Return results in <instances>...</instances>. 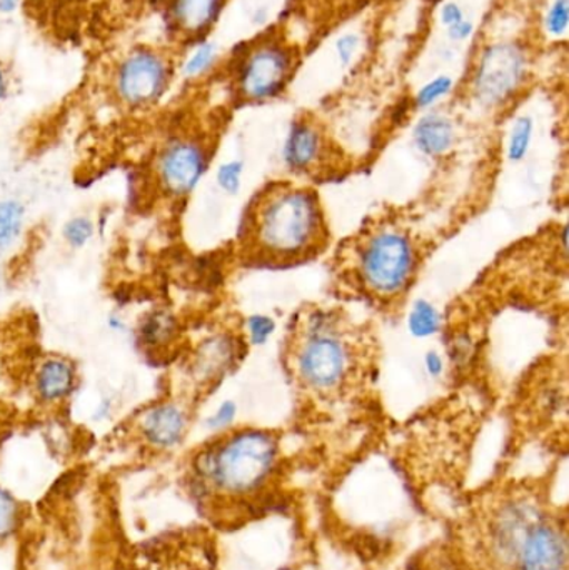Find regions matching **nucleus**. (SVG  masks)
Listing matches in <instances>:
<instances>
[{
    "label": "nucleus",
    "mask_w": 569,
    "mask_h": 570,
    "mask_svg": "<svg viewBox=\"0 0 569 570\" xmlns=\"http://www.w3.org/2000/svg\"><path fill=\"white\" fill-rule=\"evenodd\" d=\"M454 80L450 76H438L434 77L430 82L424 83L420 90H418L414 102L420 109H428V107L434 106L440 102L444 97L450 96L453 90Z\"/></svg>",
    "instance_id": "obj_21"
},
{
    "label": "nucleus",
    "mask_w": 569,
    "mask_h": 570,
    "mask_svg": "<svg viewBox=\"0 0 569 570\" xmlns=\"http://www.w3.org/2000/svg\"><path fill=\"white\" fill-rule=\"evenodd\" d=\"M27 207L16 197L0 199V253H10L23 239Z\"/></svg>",
    "instance_id": "obj_16"
},
{
    "label": "nucleus",
    "mask_w": 569,
    "mask_h": 570,
    "mask_svg": "<svg viewBox=\"0 0 569 570\" xmlns=\"http://www.w3.org/2000/svg\"><path fill=\"white\" fill-rule=\"evenodd\" d=\"M361 49V36L356 32H344L337 37L336 43H334V50H336L337 62L343 69L350 67L351 63L356 59L357 52Z\"/></svg>",
    "instance_id": "obj_24"
},
{
    "label": "nucleus",
    "mask_w": 569,
    "mask_h": 570,
    "mask_svg": "<svg viewBox=\"0 0 569 570\" xmlns=\"http://www.w3.org/2000/svg\"><path fill=\"white\" fill-rule=\"evenodd\" d=\"M176 63L166 50L137 46L122 53L110 72V92L130 112L157 106L170 89Z\"/></svg>",
    "instance_id": "obj_3"
},
{
    "label": "nucleus",
    "mask_w": 569,
    "mask_h": 570,
    "mask_svg": "<svg viewBox=\"0 0 569 570\" xmlns=\"http://www.w3.org/2000/svg\"><path fill=\"white\" fill-rule=\"evenodd\" d=\"M438 325H440V317H438L436 311L426 302H418L410 317V327L413 334L418 337H426L436 332Z\"/></svg>",
    "instance_id": "obj_23"
},
{
    "label": "nucleus",
    "mask_w": 569,
    "mask_h": 570,
    "mask_svg": "<svg viewBox=\"0 0 569 570\" xmlns=\"http://www.w3.org/2000/svg\"><path fill=\"white\" fill-rule=\"evenodd\" d=\"M19 3L20 0H0V13H12Z\"/></svg>",
    "instance_id": "obj_34"
},
{
    "label": "nucleus",
    "mask_w": 569,
    "mask_h": 570,
    "mask_svg": "<svg viewBox=\"0 0 569 570\" xmlns=\"http://www.w3.org/2000/svg\"><path fill=\"white\" fill-rule=\"evenodd\" d=\"M323 153L320 130L307 122H300L291 129L286 144V160L293 169H307L316 164Z\"/></svg>",
    "instance_id": "obj_15"
},
{
    "label": "nucleus",
    "mask_w": 569,
    "mask_h": 570,
    "mask_svg": "<svg viewBox=\"0 0 569 570\" xmlns=\"http://www.w3.org/2000/svg\"><path fill=\"white\" fill-rule=\"evenodd\" d=\"M513 570H568L565 522L545 514L531 529Z\"/></svg>",
    "instance_id": "obj_10"
},
{
    "label": "nucleus",
    "mask_w": 569,
    "mask_h": 570,
    "mask_svg": "<svg viewBox=\"0 0 569 570\" xmlns=\"http://www.w3.org/2000/svg\"><path fill=\"white\" fill-rule=\"evenodd\" d=\"M134 341L144 354L156 357L167 351L179 335V322L173 312L164 307L150 308L133 328Z\"/></svg>",
    "instance_id": "obj_13"
},
{
    "label": "nucleus",
    "mask_w": 569,
    "mask_h": 570,
    "mask_svg": "<svg viewBox=\"0 0 569 570\" xmlns=\"http://www.w3.org/2000/svg\"><path fill=\"white\" fill-rule=\"evenodd\" d=\"M189 425L186 405L173 399L150 402L136 415L137 435L154 452L176 451L186 441Z\"/></svg>",
    "instance_id": "obj_9"
},
{
    "label": "nucleus",
    "mask_w": 569,
    "mask_h": 570,
    "mask_svg": "<svg viewBox=\"0 0 569 570\" xmlns=\"http://www.w3.org/2000/svg\"><path fill=\"white\" fill-rule=\"evenodd\" d=\"M164 23L170 37L180 42H204L226 9L227 0H160Z\"/></svg>",
    "instance_id": "obj_11"
},
{
    "label": "nucleus",
    "mask_w": 569,
    "mask_h": 570,
    "mask_svg": "<svg viewBox=\"0 0 569 570\" xmlns=\"http://www.w3.org/2000/svg\"><path fill=\"white\" fill-rule=\"evenodd\" d=\"M474 22L473 20L463 19L461 22L454 23V26L448 27L447 37L450 39V42H467L473 37L474 33Z\"/></svg>",
    "instance_id": "obj_28"
},
{
    "label": "nucleus",
    "mask_w": 569,
    "mask_h": 570,
    "mask_svg": "<svg viewBox=\"0 0 569 570\" xmlns=\"http://www.w3.org/2000/svg\"><path fill=\"white\" fill-rule=\"evenodd\" d=\"M209 166V150L193 136L164 140L153 163L154 184L169 200H183L199 186Z\"/></svg>",
    "instance_id": "obj_7"
},
{
    "label": "nucleus",
    "mask_w": 569,
    "mask_h": 570,
    "mask_svg": "<svg viewBox=\"0 0 569 570\" xmlns=\"http://www.w3.org/2000/svg\"><path fill=\"white\" fill-rule=\"evenodd\" d=\"M23 522V509L19 499L0 485V546L16 539Z\"/></svg>",
    "instance_id": "obj_17"
},
{
    "label": "nucleus",
    "mask_w": 569,
    "mask_h": 570,
    "mask_svg": "<svg viewBox=\"0 0 569 570\" xmlns=\"http://www.w3.org/2000/svg\"><path fill=\"white\" fill-rule=\"evenodd\" d=\"M353 367V352L334 325L316 322L296 352V371L301 381L317 392L340 387Z\"/></svg>",
    "instance_id": "obj_5"
},
{
    "label": "nucleus",
    "mask_w": 569,
    "mask_h": 570,
    "mask_svg": "<svg viewBox=\"0 0 569 570\" xmlns=\"http://www.w3.org/2000/svg\"><path fill=\"white\" fill-rule=\"evenodd\" d=\"M418 147L428 156H443L453 147L457 130L450 117L443 114H428L414 129Z\"/></svg>",
    "instance_id": "obj_14"
},
{
    "label": "nucleus",
    "mask_w": 569,
    "mask_h": 570,
    "mask_svg": "<svg viewBox=\"0 0 569 570\" xmlns=\"http://www.w3.org/2000/svg\"><path fill=\"white\" fill-rule=\"evenodd\" d=\"M294 66L293 50L281 40L254 43L237 59L234 76L237 94L249 102L273 99L286 89Z\"/></svg>",
    "instance_id": "obj_6"
},
{
    "label": "nucleus",
    "mask_w": 569,
    "mask_h": 570,
    "mask_svg": "<svg viewBox=\"0 0 569 570\" xmlns=\"http://www.w3.org/2000/svg\"><path fill=\"white\" fill-rule=\"evenodd\" d=\"M114 409V399L112 397H102L99 402H97L96 407H94L92 412V421L97 422V424H102V422L109 421L112 417Z\"/></svg>",
    "instance_id": "obj_30"
},
{
    "label": "nucleus",
    "mask_w": 569,
    "mask_h": 570,
    "mask_svg": "<svg viewBox=\"0 0 569 570\" xmlns=\"http://www.w3.org/2000/svg\"><path fill=\"white\" fill-rule=\"evenodd\" d=\"M234 417H236V405L229 401L223 402L216 412L206 419V428L213 432L224 431L233 424Z\"/></svg>",
    "instance_id": "obj_26"
},
{
    "label": "nucleus",
    "mask_w": 569,
    "mask_h": 570,
    "mask_svg": "<svg viewBox=\"0 0 569 570\" xmlns=\"http://www.w3.org/2000/svg\"><path fill=\"white\" fill-rule=\"evenodd\" d=\"M530 53L517 40L488 43L474 62L471 90L484 107H500L527 82Z\"/></svg>",
    "instance_id": "obj_4"
},
{
    "label": "nucleus",
    "mask_w": 569,
    "mask_h": 570,
    "mask_svg": "<svg viewBox=\"0 0 569 570\" xmlns=\"http://www.w3.org/2000/svg\"><path fill=\"white\" fill-rule=\"evenodd\" d=\"M241 174L243 166L241 163H227L217 169L216 180L220 189L227 194H236L241 187Z\"/></svg>",
    "instance_id": "obj_25"
},
{
    "label": "nucleus",
    "mask_w": 569,
    "mask_h": 570,
    "mask_svg": "<svg viewBox=\"0 0 569 570\" xmlns=\"http://www.w3.org/2000/svg\"><path fill=\"white\" fill-rule=\"evenodd\" d=\"M63 243L69 249L80 250L96 236V224L89 216H73L60 229Z\"/></svg>",
    "instance_id": "obj_19"
},
{
    "label": "nucleus",
    "mask_w": 569,
    "mask_h": 570,
    "mask_svg": "<svg viewBox=\"0 0 569 570\" xmlns=\"http://www.w3.org/2000/svg\"><path fill=\"white\" fill-rule=\"evenodd\" d=\"M10 90V77L9 70H7L6 63L0 60V104L6 100V97L9 96Z\"/></svg>",
    "instance_id": "obj_32"
},
{
    "label": "nucleus",
    "mask_w": 569,
    "mask_h": 570,
    "mask_svg": "<svg viewBox=\"0 0 569 570\" xmlns=\"http://www.w3.org/2000/svg\"><path fill=\"white\" fill-rule=\"evenodd\" d=\"M249 331L251 337H253L254 342H264L269 337L271 332L274 331L273 321L267 317H261V315H257V317H251Z\"/></svg>",
    "instance_id": "obj_29"
},
{
    "label": "nucleus",
    "mask_w": 569,
    "mask_h": 570,
    "mask_svg": "<svg viewBox=\"0 0 569 570\" xmlns=\"http://www.w3.org/2000/svg\"><path fill=\"white\" fill-rule=\"evenodd\" d=\"M428 368H430V372L433 375L441 374V368H443V364H441V358L438 357L436 354H430V357H428Z\"/></svg>",
    "instance_id": "obj_33"
},
{
    "label": "nucleus",
    "mask_w": 569,
    "mask_h": 570,
    "mask_svg": "<svg viewBox=\"0 0 569 570\" xmlns=\"http://www.w3.org/2000/svg\"><path fill=\"white\" fill-rule=\"evenodd\" d=\"M463 19H467V13H464L463 7L454 2V0H448V2H444L443 7H441L440 22L443 23L444 29L461 22Z\"/></svg>",
    "instance_id": "obj_27"
},
{
    "label": "nucleus",
    "mask_w": 569,
    "mask_h": 570,
    "mask_svg": "<svg viewBox=\"0 0 569 570\" xmlns=\"http://www.w3.org/2000/svg\"><path fill=\"white\" fill-rule=\"evenodd\" d=\"M279 461L277 441L267 432L237 431L220 435L196 452L190 462L194 485L204 498L249 502L269 488Z\"/></svg>",
    "instance_id": "obj_1"
},
{
    "label": "nucleus",
    "mask_w": 569,
    "mask_h": 570,
    "mask_svg": "<svg viewBox=\"0 0 569 570\" xmlns=\"http://www.w3.org/2000/svg\"><path fill=\"white\" fill-rule=\"evenodd\" d=\"M106 324L114 334H129V332H133V328H130V325L127 324L126 318L119 312H110L107 315Z\"/></svg>",
    "instance_id": "obj_31"
},
{
    "label": "nucleus",
    "mask_w": 569,
    "mask_h": 570,
    "mask_svg": "<svg viewBox=\"0 0 569 570\" xmlns=\"http://www.w3.org/2000/svg\"><path fill=\"white\" fill-rule=\"evenodd\" d=\"M414 271V253L401 233L384 230L374 234L361 250L360 274L374 294L391 297L410 284Z\"/></svg>",
    "instance_id": "obj_8"
},
{
    "label": "nucleus",
    "mask_w": 569,
    "mask_h": 570,
    "mask_svg": "<svg viewBox=\"0 0 569 570\" xmlns=\"http://www.w3.org/2000/svg\"><path fill=\"white\" fill-rule=\"evenodd\" d=\"M217 60H219V50L213 42L204 40V42L196 43V49L183 63L184 77L187 80L200 79L216 67Z\"/></svg>",
    "instance_id": "obj_18"
},
{
    "label": "nucleus",
    "mask_w": 569,
    "mask_h": 570,
    "mask_svg": "<svg viewBox=\"0 0 569 570\" xmlns=\"http://www.w3.org/2000/svg\"><path fill=\"white\" fill-rule=\"evenodd\" d=\"M533 119L528 116L518 117L514 120L513 130L510 137V157L513 160L523 159L530 149L531 137H533Z\"/></svg>",
    "instance_id": "obj_22"
},
{
    "label": "nucleus",
    "mask_w": 569,
    "mask_h": 570,
    "mask_svg": "<svg viewBox=\"0 0 569 570\" xmlns=\"http://www.w3.org/2000/svg\"><path fill=\"white\" fill-rule=\"evenodd\" d=\"M545 32L550 39H565L569 27V0H551L545 10Z\"/></svg>",
    "instance_id": "obj_20"
},
{
    "label": "nucleus",
    "mask_w": 569,
    "mask_h": 570,
    "mask_svg": "<svg viewBox=\"0 0 569 570\" xmlns=\"http://www.w3.org/2000/svg\"><path fill=\"white\" fill-rule=\"evenodd\" d=\"M251 243L267 261L316 254L326 237L323 210L311 190L277 186L261 194L249 214Z\"/></svg>",
    "instance_id": "obj_2"
},
{
    "label": "nucleus",
    "mask_w": 569,
    "mask_h": 570,
    "mask_svg": "<svg viewBox=\"0 0 569 570\" xmlns=\"http://www.w3.org/2000/svg\"><path fill=\"white\" fill-rule=\"evenodd\" d=\"M79 367L72 358L62 354H49L39 358L33 367L30 387L37 404L59 407L79 391Z\"/></svg>",
    "instance_id": "obj_12"
}]
</instances>
